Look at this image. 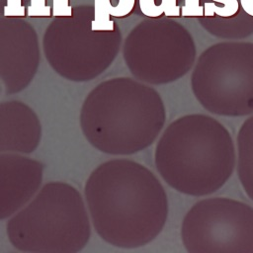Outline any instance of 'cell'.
I'll return each mask as SVG.
<instances>
[{
	"label": "cell",
	"instance_id": "cell-12",
	"mask_svg": "<svg viewBox=\"0 0 253 253\" xmlns=\"http://www.w3.org/2000/svg\"><path fill=\"white\" fill-rule=\"evenodd\" d=\"M27 15L31 18H48L52 16V10L49 5H46V0H30Z\"/></svg>",
	"mask_w": 253,
	"mask_h": 253
},
{
	"label": "cell",
	"instance_id": "cell-2",
	"mask_svg": "<svg viewBox=\"0 0 253 253\" xmlns=\"http://www.w3.org/2000/svg\"><path fill=\"white\" fill-rule=\"evenodd\" d=\"M165 120L160 94L128 77L112 78L95 86L85 97L79 115L89 143L115 155L132 154L151 145Z\"/></svg>",
	"mask_w": 253,
	"mask_h": 253
},
{
	"label": "cell",
	"instance_id": "cell-17",
	"mask_svg": "<svg viewBox=\"0 0 253 253\" xmlns=\"http://www.w3.org/2000/svg\"><path fill=\"white\" fill-rule=\"evenodd\" d=\"M166 17H180L181 7L177 4V0H161L159 4Z\"/></svg>",
	"mask_w": 253,
	"mask_h": 253
},
{
	"label": "cell",
	"instance_id": "cell-11",
	"mask_svg": "<svg viewBox=\"0 0 253 253\" xmlns=\"http://www.w3.org/2000/svg\"><path fill=\"white\" fill-rule=\"evenodd\" d=\"M212 2H205L204 16L213 17L214 15L221 18H230L239 11L240 3L238 0H211Z\"/></svg>",
	"mask_w": 253,
	"mask_h": 253
},
{
	"label": "cell",
	"instance_id": "cell-5",
	"mask_svg": "<svg viewBox=\"0 0 253 253\" xmlns=\"http://www.w3.org/2000/svg\"><path fill=\"white\" fill-rule=\"evenodd\" d=\"M190 253H253V208L230 198L196 203L181 225Z\"/></svg>",
	"mask_w": 253,
	"mask_h": 253
},
{
	"label": "cell",
	"instance_id": "cell-6",
	"mask_svg": "<svg viewBox=\"0 0 253 253\" xmlns=\"http://www.w3.org/2000/svg\"><path fill=\"white\" fill-rule=\"evenodd\" d=\"M192 91L209 112L226 117L253 114V60L205 59L191 81Z\"/></svg>",
	"mask_w": 253,
	"mask_h": 253
},
{
	"label": "cell",
	"instance_id": "cell-4",
	"mask_svg": "<svg viewBox=\"0 0 253 253\" xmlns=\"http://www.w3.org/2000/svg\"><path fill=\"white\" fill-rule=\"evenodd\" d=\"M6 231L18 250L34 253H75L91 236V218L79 190L70 183H45L16 213Z\"/></svg>",
	"mask_w": 253,
	"mask_h": 253
},
{
	"label": "cell",
	"instance_id": "cell-3",
	"mask_svg": "<svg viewBox=\"0 0 253 253\" xmlns=\"http://www.w3.org/2000/svg\"><path fill=\"white\" fill-rule=\"evenodd\" d=\"M230 132L203 114L178 118L164 129L154 152L156 169L174 190L203 197L220 189L235 167Z\"/></svg>",
	"mask_w": 253,
	"mask_h": 253
},
{
	"label": "cell",
	"instance_id": "cell-10",
	"mask_svg": "<svg viewBox=\"0 0 253 253\" xmlns=\"http://www.w3.org/2000/svg\"><path fill=\"white\" fill-rule=\"evenodd\" d=\"M135 0H94V18L91 30L95 32H115L116 25L111 19L125 18L134 9Z\"/></svg>",
	"mask_w": 253,
	"mask_h": 253
},
{
	"label": "cell",
	"instance_id": "cell-7",
	"mask_svg": "<svg viewBox=\"0 0 253 253\" xmlns=\"http://www.w3.org/2000/svg\"><path fill=\"white\" fill-rule=\"evenodd\" d=\"M44 165L21 152L0 153V220L12 216L39 191Z\"/></svg>",
	"mask_w": 253,
	"mask_h": 253
},
{
	"label": "cell",
	"instance_id": "cell-16",
	"mask_svg": "<svg viewBox=\"0 0 253 253\" xmlns=\"http://www.w3.org/2000/svg\"><path fill=\"white\" fill-rule=\"evenodd\" d=\"M52 16L56 18L72 17V7L69 0H52Z\"/></svg>",
	"mask_w": 253,
	"mask_h": 253
},
{
	"label": "cell",
	"instance_id": "cell-13",
	"mask_svg": "<svg viewBox=\"0 0 253 253\" xmlns=\"http://www.w3.org/2000/svg\"><path fill=\"white\" fill-rule=\"evenodd\" d=\"M4 7V16L7 18H18L26 17L27 10L22 4V0H6Z\"/></svg>",
	"mask_w": 253,
	"mask_h": 253
},
{
	"label": "cell",
	"instance_id": "cell-15",
	"mask_svg": "<svg viewBox=\"0 0 253 253\" xmlns=\"http://www.w3.org/2000/svg\"><path fill=\"white\" fill-rule=\"evenodd\" d=\"M138 4L141 13L149 18H159L164 14L160 5H157L154 0H138Z\"/></svg>",
	"mask_w": 253,
	"mask_h": 253
},
{
	"label": "cell",
	"instance_id": "cell-8",
	"mask_svg": "<svg viewBox=\"0 0 253 253\" xmlns=\"http://www.w3.org/2000/svg\"><path fill=\"white\" fill-rule=\"evenodd\" d=\"M42 134V123L32 107L16 99L0 102V153H31Z\"/></svg>",
	"mask_w": 253,
	"mask_h": 253
},
{
	"label": "cell",
	"instance_id": "cell-9",
	"mask_svg": "<svg viewBox=\"0 0 253 253\" xmlns=\"http://www.w3.org/2000/svg\"><path fill=\"white\" fill-rule=\"evenodd\" d=\"M237 174L244 192L253 200V116L242 124L237 134Z\"/></svg>",
	"mask_w": 253,
	"mask_h": 253
},
{
	"label": "cell",
	"instance_id": "cell-18",
	"mask_svg": "<svg viewBox=\"0 0 253 253\" xmlns=\"http://www.w3.org/2000/svg\"><path fill=\"white\" fill-rule=\"evenodd\" d=\"M239 3L245 13L253 17V0H239Z\"/></svg>",
	"mask_w": 253,
	"mask_h": 253
},
{
	"label": "cell",
	"instance_id": "cell-1",
	"mask_svg": "<svg viewBox=\"0 0 253 253\" xmlns=\"http://www.w3.org/2000/svg\"><path fill=\"white\" fill-rule=\"evenodd\" d=\"M91 222L99 236L120 248H136L155 239L168 216L164 187L143 164L126 158L93 169L84 186Z\"/></svg>",
	"mask_w": 253,
	"mask_h": 253
},
{
	"label": "cell",
	"instance_id": "cell-14",
	"mask_svg": "<svg viewBox=\"0 0 253 253\" xmlns=\"http://www.w3.org/2000/svg\"><path fill=\"white\" fill-rule=\"evenodd\" d=\"M181 15L183 17H204V5L200 4V0H184Z\"/></svg>",
	"mask_w": 253,
	"mask_h": 253
}]
</instances>
